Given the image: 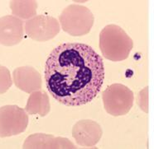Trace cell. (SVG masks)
Wrapping results in <instances>:
<instances>
[{
    "mask_svg": "<svg viewBox=\"0 0 154 149\" xmlns=\"http://www.w3.org/2000/svg\"><path fill=\"white\" fill-rule=\"evenodd\" d=\"M12 85L9 71L4 66H1V94L4 93Z\"/></svg>",
    "mask_w": 154,
    "mask_h": 149,
    "instance_id": "cell-13",
    "label": "cell"
},
{
    "mask_svg": "<svg viewBox=\"0 0 154 149\" xmlns=\"http://www.w3.org/2000/svg\"><path fill=\"white\" fill-rule=\"evenodd\" d=\"M13 77L16 86L25 92L31 94L42 87L40 73L32 67L23 66L15 69Z\"/></svg>",
    "mask_w": 154,
    "mask_h": 149,
    "instance_id": "cell-9",
    "label": "cell"
},
{
    "mask_svg": "<svg viewBox=\"0 0 154 149\" xmlns=\"http://www.w3.org/2000/svg\"><path fill=\"white\" fill-rule=\"evenodd\" d=\"M23 148H76V147L65 138L45 133H34L26 139Z\"/></svg>",
    "mask_w": 154,
    "mask_h": 149,
    "instance_id": "cell-10",
    "label": "cell"
},
{
    "mask_svg": "<svg viewBox=\"0 0 154 149\" xmlns=\"http://www.w3.org/2000/svg\"><path fill=\"white\" fill-rule=\"evenodd\" d=\"M51 96L68 106L91 102L100 92L104 80L103 60L82 43H63L51 50L44 69Z\"/></svg>",
    "mask_w": 154,
    "mask_h": 149,
    "instance_id": "cell-1",
    "label": "cell"
},
{
    "mask_svg": "<svg viewBox=\"0 0 154 149\" xmlns=\"http://www.w3.org/2000/svg\"><path fill=\"white\" fill-rule=\"evenodd\" d=\"M26 110L17 106L8 105L0 109V136L6 138L17 135L25 131L28 124Z\"/></svg>",
    "mask_w": 154,
    "mask_h": 149,
    "instance_id": "cell-5",
    "label": "cell"
},
{
    "mask_svg": "<svg viewBox=\"0 0 154 149\" xmlns=\"http://www.w3.org/2000/svg\"><path fill=\"white\" fill-rule=\"evenodd\" d=\"M103 131L100 125L91 119L80 120L73 126L72 136L78 145L93 147L100 140Z\"/></svg>",
    "mask_w": 154,
    "mask_h": 149,
    "instance_id": "cell-7",
    "label": "cell"
},
{
    "mask_svg": "<svg viewBox=\"0 0 154 149\" xmlns=\"http://www.w3.org/2000/svg\"><path fill=\"white\" fill-rule=\"evenodd\" d=\"M148 87H145L142 92H139L138 97H137V103L141 107V109L143 110L145 112L148 111V102H147V100H148V96H147V89Z\"/></svg>",
    "mask_w": 154,
    "mask_h": 149,
    "instance_id": "cell-14",
    "label": "cell"
},
{
    "mask_svg": "<svg viewBox=\"0 0 154 149\" xmlns=\"http://www.w3.org/2000/svg\"><path fill=\"white\" fill-rule=\"evenodd\" d=\"M59 20L65 32L73 37H81L91 31L94 17L88 7L70 4L62 11Z\"/></svg>",
    "mask_w": 154,
    "mask_h": 149,
    "instance_id": "cell-3",
    "label": "cell"
},
{
    "mask_svg": "<svg viewBox=\"0 0 154 149\" xmlns=\"http://www.w3.org/2000/svg\"><path fill=\"white\" fill-rule=\"evenodd\" d=\"M10 8L14 17L29 20L37 16V3L33 0H14L10 2Z\"/></svg>",
    "mask_w": 154,
    "mask_h": 149,
    "instance_id": "cell-12",
    "label": "cell"
},
{
    "mask_svg": "<svg viewBox=\"0 0 154 149\" xmlns=\"http://www.w3.org/2000/svg\"><path fill=\"white\" fill-rule=\"evenodd\" d=\"M25 110L28 115H39L42 117L47 115L51 110L48 95L40 90L31 93L25 106Z\"/></svg>",
    "mask_w": 154,
    "mask_h": 149,
    "instance_id": "cell-11",
    "label": "cell"
},
{
    "mask_svg": "<svg viewBox=\"0 0 154 149\" xmlns=\"http://www.w3.org/2000/svg\"><path fill=\"white\" fill-rule=\"evenodd\" d=\"M25 32L32 40L44 42L60 32V24L52 17L37 15L25 22Z\"/></svg>",
    "mask_w": 154,
    "mask_h": 149,
    "instance_id": "cell-6",
    "label": "cell"
},
{
    "mask_svg": "<svg viewBox=\"0 0 154 149\" xmlns=\"http://www.w3.org/2000/svg\"><path fill=\"white\" fill-rule=\"evenodd\" d=\"M23 38V22L14 16H4L0 20V42L5 46L20 43Z\"/></svg>",
    "mask_w": 154,
    "mask_h": 149,
    "instance_id": "cell-8",
    "label": "cell"
},
{
    "mask_svg": "<svg viewBox=\"0 0 154 149\" xmlns=\"http://www.w3.org/2000/svg\"><path fill=\"white\" fill-rule=\"evenodd\" d=\"M104 108L112 116L127 115L134 105V92L119 83L109 86L102 94Z\"/></svg>",
    "mask_w": 154,
    "mask_h": 149,
    "instance_id": "cell-4",
    "label": "cell"
},
{
    "mask_svg": "<svg viewBox=\"0 0 154 149\" xmlns=\"http://www.w3.org/2000/svg\"><path fill=\"white\" fill-rule=\"evenodd\" d=\"M133 46V40L117 25H108L100 33V49L107 60L114 62L126 60Z\"/></svg>",
    "mask_w": 154,
    "mask_h": 149,
    "instance_id": "cell-2",
    "label": "cell"
}]
</instances>
